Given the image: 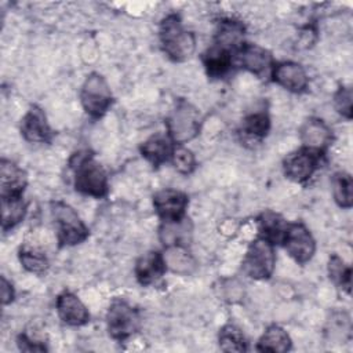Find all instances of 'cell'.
Wrapping results in <instances>:
<instances>
[{
	"label": "cell",
	"mask_w": 353,
	"mask_h": 353,
	"mask_svg": "<svg viewBox=\"0 0 353 353\" xmlns=\"http://www.w3.org/2000/svg\"><path fill=\"white\" fill-rule=\"evenodd\" d=\"M69 165L73 171L74 189L79 193L95 199H102L108 194L109 185L106 171L90 152L74 153Z\"/></svg>",
	"instance_id": "obj_1"
},
{
	"label": "cell",
	"mask_w": 353,
	"mask_h": 353,
	"mask_svg": "<svg viewBox=\"0 0 353 353\" xmlns=\"http://www.w3.org/2000/svg\"><path fill=\"white\" fill-rule=\"evenodd\" d=\"M159 40L164 54L174 62L189 59L196 50V37L182 25L179 15L170 14L161 19Z\"/></svg>",
	"instance_id": "obj_2"
},
{
	"label": "cell",
	"mask_w": 353,
	"mask_h": 353,
	"mask_svg": "<svg viewBox=\"0 0 353 353\" xmlns=\"http://www.w3.org/2000/svg\"><path fill=\"white\" fill-rule=\"evenodd\" d=\"M167 134L175 145H183L196 138L201 128V113L186 99H178L165 117Z\"/></svg>",
	"instance_id": "obj_3"
},
{
	"label": "cell",
	"mask_w": 353,
	"mask_h": 353,
	"mask_svg": "<svg viewBox=\"0 0 353 353\" xmlns=\"http://www.w3.org/2000/svg\"><path fill=\"white\" fill-rule=\"evenodd\" d=\"M51 215L57 229V240L59 247L76 245L83 243L90 232L77 212L63 201L51 203Z\"/></svg>",
	"instance_id": "obj_4"
},
{
	"label": "cell",
	"mask_w": 353,
	"mask_h": 353,
	"mask_svg": "<svg viewBox=\"0 0 353 353\" xmlns=\"http://www.w3.org/2000/svg\"><path fill=\"white\" fill-rule=\"evenodd\" d=\"M80 102L84 112L94 119L102 117L109 110L113 95L106 79L101 73L91 72L85 77L80 90Z\"/></svg>",
	"instance_id": "obj_5"
},
{
	"label": "cell",
	"mask_w": 353,
	"mask_h": 353,
	"mask_svg": "<svg viewBox=\"0 0 353 353\" xmlns=\"http://www.w3.org/2000/svg\"><path fill=\"white\" fill-rule=\"evenodd\" d=\"M274 245L263 237H256L247 248L241 269L254 280H268L274 270Z\"/></svg>",
	"instance_id": "obj_6"
},
{
	"label": "cell",
	"mask_w": 353,
	"mask_h": 353,
	"mask_svg": "<svg viewBox=\"0 0 353 353\" xmlns=\"http://www.w3.org/2000/svg\"><path fill=\"white\" fill-rule=\"evenodd\" d=\"M109 335L116 341H125L141 327V317L135 307L123 299H114L106 313Z\"/></svg>",
	"instance_id": "obj_7"
},
{
	"label": "cell",
	"mask_w": 353,
	"mask_h": 353,
	"mask_svg": "<svg viewBox=\"0 0 353 353\" xmlns=\"http://www.w3.org/2000/svg\"><path fill=\"white\" fill-rule=\"evenodd\" d=\"M288 255L299 265L309 262L316 252V240L301 222L290 223L281 243Z\"/></svg>",
	"instance_id": "obj_8"
},
{
	"label": "cell",
	"mask_w": 353,
	"mask_h": 353,
	"mask_svg": "<svg viewBox=\"0 0 353 353\" xmlns=\"http://www.w3.org/2000/svg\"><path fill=\"white\" fill-rule=\"evenodd\" d=\"M321 156L305 148L291 152L283 160L284 175L296 183L306 182L320 167Z\"/></svg>",
	"instance_id": "obj_9"
},
{
	"label": "cell",
	"mask_w": 353,
	"mask_h": 353,
	"mask_svg": "<svg viewBox=\"0 0 353 353\" xmlns=\"http://www.w3.org/2000/svg\"><path fill=\"white\" fill-rule=\"evenodd\" d=\"M189 197L176 189H161L153 196V207L163 222H174L186 216Z\"/></svg>",
	"instance_id": "obj_10"
},
{
	"label": "cell",
	"mask_w": 353,
	"mask_h": 353,
	"mask_svg": "<svg viewBox=\"0 0 353 353\" xmlns=\"http://www.w3.org/2000/svg\"><path fill=\"white\" fill-rule=\"evenodd\" d=\"M272 80L287 91L301 94L307 88L309 79L303 66L294 61L276 62L270 70Z\"/></svg>",
	"instance_id": "obj_11"
},
{
	"label": "cell",
	"mask_w": 353,
	"mask_h": 353,
	"mask_svg": "<svg viewBox=\"0 0 353 353\" xmlns=\"http://www.w3.org/2000/svg\"><path fill=\"white\" fill-rule=\"evenodd\" d=\"M234 61L248 72L254 73L258 77L270 76V70L273 66L272 54L256 44L244 43L243 47L236 52Z\"/></svg>",
	"instance_id": "obj_12"
},
{
	"label": "cell",
	"mask_w": 353,
	"mask_h": 353,
	"mask_svg": "<svg viewBox=\"0 0 353 353\" xmlns=\"http://www.w3.org/2000/svg\"><path fill=\"white\" fill-rule=\"evenodd\" d=\"M332 131L331 128L317 117H309L301 125L299 139L302 142V148L312 150L319 154H324L328 146L332 142Z\"/></svg>",
	"instance_id": "obj_13"
},
{
	"label": "cell",
	"mask_w": 353,
	"mask_h": 353,
	"mask_svg": "<svg viewBox=\"0 0 353 353\" xmlns=\"http://www.w3.org/2000/svg\"><path fill=\"white\" fill-rule=\"evenodd\" d=\"M21 135L33 143H48L52 139V130L47 121L44 110L32 105L21 120Z\"/></svg>",
	"instance_id": "obj_14"
},
{
	"label": "cell",
	"mask_w": 353,
	"mask_h": 353,
	"mask_svg": "<svg viewBox=\"0 0 353 353\" xmlns=\"http://www.w3.org/2000/svg\"><path fill=\"white\" fill-rule=\"evenodd\" d=\"M55 307L59 319L65 324L79 327L90 321L88 309L80 301V298L70 291H63L57 296Z\"/></svg>",
	"instance_id": "obj_15"
},
{
	"label": "cell",
	"mask_w": 353,
	"mask_h": 353,
	"mask_svg": "<svg viewBox=\"0 0 353 353\" xmlns=\"http://www.w3.org/2000/svg\"><path fill=\"white\" fill-rule=\"evenodd\" d=\"M167 272L164 255L159 251H148L135 262L134 273L141 285H152L157 283Z\"/></svg>",
	"instance_id": "obj_16"
},
{
	"label": "cell",
	"mask_w": 353,
	"mask_h": 353,
	"mask_svg": "<svg viewBox=\"0 0 353 353\" xmlns=\"http://www.w3.org/2000/svg\"><path fill=\"white\" fill-rule=\"evenodd\" d=\"M174 148L175 143L168 137V134L156 132L141 145L139 152L146 161H149L154 168H157L161 164L171 160Z\"/></svg>",
	"instance_id": "obj_17"
},
{
	"label": "cell",
	"mask_w": 353,
	"mask_h": 353,
	"mask_svg": "<svg viewBox=\"0 0 353 353\" xmlns=\"http://www.w3.org/2000/svg\"><path fill=\"white\" fill-rule=\"evenodd\" d=\"M28 183L26 172L7 159L0 161V194L1 197L22 196Z\"/></svg>",
	"instance_id": "obj_18"
},
{
	"label": "cell",
	"mask_w": 353,
	"mask_h": 353,
	"mask_svg": "<svg viewBox=\"0 0 353 353\" xmlns=\"http://www.w3.org/2000/svg\"><path fill=\"white\" fill-rule=\"evenodd\" d=\"M244 32H245V28L241 22L236 19H222L218 23L214 44L236 55V52L244 44Z\"/></svg>",
	"instance_id": "obj_19"
},
{
	"label": "cell",
	"mask_w": 353,
	"mask_h": 353,
	"mask_svg": "<svg viewBox=\"0 0 353 353\" xmlns=\"http://www.w3.org/2000/svg\"><path fill=\"white\" fill-rule=\"evenodd\" d=\"M205 72L212 79L223 77L233 66L234 54L212 44L201 57Z\"/></svg>",
	"instance_id": "obj_20"
},
{
	"label": "cell",
	"mask_w": 353,
	"mask_h": 353,
	"mask_svg": "<svg viewBox=\"0 0 353 353\" xmlns=\"http://www.w3.org/2000/svg\"><path fill=\"white\" fill-rule=\"evenodd\" d=\"M192 222L188 216L174 221L163 222L159 229V236L161 243L167 247H188L192 237Z\"/></svg>",
	"instance_id": "obj_21"
},
{
	"label": "cell",
	"mask_w": 353,
	"mask_h": 353,
	"mask_svg": "<svg viewBox=\"0 0 353 353\" xmlns=\"http://www.w3.org/2000/svg\"><path fill=\"white\" fill-rule=\"evenodd\" d=\"M256 222L261 237L266 239L273 245L283 243L290 222H287L280 214L274 211H265L258 216Z\"/></svg>",
	"instance_id": "obj_22"
},
{
	"label": "cell",
	"mask_w": 353,
	"mask_h": 353,
	"mask_svg": "<svg viewBox=\"0 0 353 353\" xmlns=\"http://www.w3.org/2000/svg\"><path fill=\"white\" fill-rule=\"evenodd\" d=\"M292 346L291 338L288 332L280 325H269L265 332L261 335L256 350L259 352H274V353H284L288 352Z\"/></svg>",
	"instance_id": "obj_23"
},
{
	"label": "cell",
	"mask_w": 353,
	"mask_h": 353,
	"mask_svg": "<svg viewBox=\"0 0 353 353\" xmlns=\"http://www.w3.org/2000/svg\"><path fill=\"white\" fill-rule=\"evenodd\" d=\"M167 269H171L176 274H190L196 270V261L188 251V247H167L163 254Z\"/></svg>",
	"instance_id": "obj_24"
},
{
	"label": "cell",
	"mask_w": 353,
	"mask_h": 353,
	"mask_svg": "<svg viewBox=\"0 0 353 353\" xmlns=\"http://www.w3.org/2000/svg\"><path fill=\"white\" fill-rule=\"evenodd\" d=\"M26 215V203L22 196L1 197V229L7 232L17 226Z\"/></svg>",
	"instance_id": "obj_25"
},
{
	"label": "cell",
	"mask_w": 353,
	"mask_h": 353,
	"mask_svg": "<svg viewBox=\"0 0 353 353\" xmlns=\"http://www.w3.org/2000/svg\"><path fill=\"white\" fill-rule=\"evenodd\" d=\"M332 196L341 208H350L353 204V181L352 175L345 171L335 172L331 179Z\"/></svg>",
	"instance_id": "obj_26"
},
{
	"label": "cell",
	"mask_w": 353,
	"mask_h": 353,
	"mask_svg": "<svg viewBox=\"0 0 353 353\" xmlns=\"http://www.w3.org/2000/svg\"><path fill=\"white\" fill-rule=\"evenodd\" d=\"M218 343L223 352H245L248 349L243 331L234 324H225L218 334Z\"/></svg>",
	"instance_id": "obj_27"
},
{
	"label": "cell",
	"mask_w": 353,
	"mask_h": 353,
	"mask_svg": "<svg viewBox=\"0 0 353 353\" xmlns=\"http://www.w3.org/2000/svg\"><path fill=\"white\" fill-rule=\"evenodd\" d=\"M328 276L330 280L339 288L350 292L352 287V268L345 263L338 255H331L328 259Z\"/></svg>",
	"instance_id": "obj_28"
},
{
	"label": "cell",
	"mask_w": 353,
	"mask_h": 353,
	"mask_svg": "<svg viewBox=\"0 0 353 353\" xmlns=\"http://www.w3.org/2000/svg\"><path fill=\"white\" fill-rule=\"evenodd\" d=\"M19 262L23 269L34 274H43L47 272L50 263L43 251L32 247H21L19 250Z\"/></svg>",
	"instance_id": "obj_29"
},
{
	"label": "cell",
	"mask_w": 353,
	"mask_h": 353,
	"mask_svg": "<svg viewBox=\"0 0 353 353\" xmlns=\"http://www.w3.org/2000/svg\"><path fill=\"white\" fill-rule=\"evenodd\" d=\"M241 130L245 135L261 139L266 137L270 130V119L265 112L252 113L243 120Z\"/></svg>",
	"instance_id": "obj_30"
},
{
	"label": "cell",
	"mask_w": 353,
	"mask_h": 353,
	"mask_svg": "<svg viewBox=\"0 0 353 353\" xmlns=\"http://www.w3.org/2000/svg\"><path fill=\"white\" fill-rule=\"evenodd\" d=\"M170 161L172 163L174 168L182 175H189L196 168V157L193 152L183 145H175Z\"/></svg>",
	"instance_id": "obj_31"
},
{
	"label": "cell",
	"mask_w": 353,
	"mask_h": 353,
	"mask_svg": "<svg viewBox=\"0 0 353 353\" xmlns=\"http://www.w3.org/2000/svg\"><path fill=\"white\" fill-rule=\"evenodd\" d=\"M334 108L336 112L350 120L353 116V92L349 85H341L334 94Z\"/></svg>",
	"instance_id": "obj_32"
},
{
	"label": "cell",
	"mask_w": 353,
	"mask_h": 353,
	"mask_svg": "<svg viewBox=\"0 0 353 353\" xmlns=\"http://www.w3.org/2000/svg\"><path fill=\"white\" fill-rule=\"evenodd\" d=\"M17 343H18L19 350H23V352H46V350H47V347L44 346V343L32 341V339H30L29 336H26L25 334H22V335L18 336Z\"/></svg>",
	"instance_id": "obj_33"
},
{
	"label": "cell",
	"mask_w": 353,
	"mask_h": 353,
	"mask_svg": "<svg viewBox=\"0 0 353 353\" xmlns=\"http://www.w3.org/2000/svg\"><path fill=\"white\" fill-rule=\"evenodd\" d=\"M12 299H14L12 284L4 276H1V302L3 305H8L12 302Z\"/></svg>",
	"instance_id": "obj_34"
}]
</instances>
